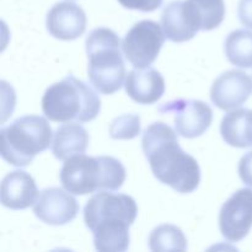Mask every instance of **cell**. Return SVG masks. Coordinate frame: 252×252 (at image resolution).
<instances>
[{"mask_svg": "<svg viewBox=\"0 0 252 252\" xmlns=\"http://www.w3.org/2000/svg\"><path fill=\"white\" fill-rule=\"evenodd\" d=\"M142 148L154 176L180 193H191L201 182L197 160L181 149L177 134L162 122L150 125L143 133Z\"/></svg>", "mask_w": 252, "mask_h": 252, "instance_id": "cell-1", "label": "cell"}, {"mask_svg": "<svg viewBox=\"0 0 252 252\" xmlns=\"http://www.w3.org/2000/svg\"><path fill=\"white\" fill-rule=\"evenodd\" d=\"M138 208L128 194L100 191L84 208V220L94 235L96 250L123 252L129 246V226L137 218Z\"/></svg>", "mask_w": 252, "mask_h": 252, "instance_id": "cell-2", "label": "cell"}, {"mask_svg": "<svg viewBox=\"0 0 252 252\" xmlns=\"http://www.w3.org/2000/svg\"><path fill=\"white\" fill-rule=\"evenodd\" d=\"M126 181V169L112 157L78 154L65 160L61 182L69 193L84 196L96 191H117Z\"/></svg>", "mask_w": 252, "mask_h": 252, "instance_id": "cell-3", "label": "cell"}, {"mask_svg": "<svg viewBox=\"0 0 252 252\" xmlns=\"http://www.w3.org/2000/svg\"><path fill=\"white\" fill-rule=\"evenodd\" d=\"M42 110L53 122H90L101 111L100 96L74 75L49 86L42 97Z\"/></svg>", "mask_w": 252, "mask_h": 252, "instance_id": "cell-4", "label": "cell"}, {"mask_svg": "<svg viewBox=\"0 0 252 252\" xmlns=\"http://www.w3.org/2000/svg\"><path fill=\"white\" fill-rule=\"evenodd\" d=\"M89 80L101 94L111 95L123 86L126 66L120 37L110 29L100 27L86 38Z\"/></svg>", "mask_w": 252, "mask_h": 252, "instance_id": "cell-5", "label": "cell"}, {"mask_svg": "<svg viewBox=\"0 0 252 252\" xmlns=\"http://www.w3.org/2000/svg\"><path fill=\"white\" fill-rule=\"evenodd\" d=\"M52 135L51 126L44 117L29 115L17 118L0 130L2 159L14 166H27L37 154L48 149Z\"/></svg>", "mask_w": 252, "mask_h": 252, "instance_id": "cell-6", "label": "cell"}, {"mask_svg": "<svg viewBox=\"0 0 252 252\" xmlns=\"http://www.w3.org/2000/svg\"><path fill=\"white\" fill-rule=\"evenodd\" d=\"M165 38L164 30L158 22L143 20L127 32L122 42V51L134 68H148L159 56Z\"/></svg>", "mask_w": 252, "mask_h": 252, "instance_id": "cell-7", "label": "cell"}, {"mask_svg": "<svg viewBox=\"0 0 252 252\" xmlns=\"http://www.w3.org/2000/svg\"><path fill=\"white\" fill-rule=\"evenodd\" d=\"M252 228V189L236 191L219 213V229L226 240L238 243L248 236Z\"/></svg>", "mask_w": 252, "mask_h": 252, "instance_id": "cell-8", "label": "cell"}, {"mask_svg": "<svg viewBox=\"0 0 252 252\" xmlns=\"http://www.w3.org/2000/svg\"><path fill=\"white\" fill-rule=\"evenodd\" d=\"M160 112L175 113V128L177 134L185 138L201 137L212 125L213 111L206 102L199 100L177 98L164 103Z\"/></svg>", "mask_w": 252, "mask_h": 252, "instance_id": "cell-9", "label": "cell"}, {"mask_svg": "<svg viewBox=\"0 0 252 252\" xmlns=\"http://www.w3.org/2000/svg\"><path fill=\"white\" fill-rule=\"evenodd\" d=\"M33 213L48 225H65L76 218L79 203L68 191L52 187L39 192Z\"/></svg>", "mask_w": 252, "mask_h": 252, "instance_id": "cell-10", "label": "cell"}, {"mask_svg": "<svg viewBox=\"0 0 252 252\" xmlns=\"http://www.w3.org/2000/svg\"><path fill=\"white\" fill-rule=\"evenodd\" d=\"M252 91V79L241 70H228L214 80L211 98L223 111L240 107L249 100Z\"/></svg>", "mask_w": 252, "mask_h": 252, "instance_id": "cell-11", "label": "cell"}, {"mask_svg": "<svg viewBox=\"0 0 252 252\" xmlns=\"http://www.w3.org/2000/svg\"><path fill=\"white\" fill-rule=\"evenodd\" d=\"M161 27L167 39L181 43L192 39L201 31V21L189 0H176L162 10Z\"/></svg>", "mask_w": 252, "mask_h": 252, "instance_id": "cell-12", "label": "cell"}, {"mask_svg": "<svg viewBox=\"0 0 252 252\" xmlns=\"http://www.w3.org/2000/svg\"><path fill=\"white\" fill-rule=\"evenodd\" d=\"M46 25L54 38L73 41L85 32V11L75 2H58L48 11Z\"/></svg>", "mask_w": 252, "mask_h": 252, "instance_id": "cell-13", "label": "cell"}, {"mask_svg": "<svg viewBox=\"0 0 252 252\" xmlns=\"http://www.w3.org/2000/svg\"><path fill=\"white\" fill-rule=\"evenodd\" d=\"M38 197L36 181L26 171L16 170L9 172L1 181L0 199L2 206L10 209L30 208L33 206Z\"/></svg>", "mask_w": 252, "mask_h": 252, "instance_id": "cell-14", "label": "cell"}, {"mask_svg": "<svg viewBox=\"0 0 252 252\" xmlns=\"http://www.w3.org/2000/svg\"><path fill=\"white\" fill-rule=\"evenodd\" d=\"M126 93L140 105L158 102L165 93V80L154 68L137 69L129 71L125 83Z\"/></svg>", "mask_w": 252, "mask_h": 252, "instance_id": "cell-15", "label": "cell"}, {"mask_svg": "<svg viewBox=\"0 0 252 252\" xmlns=\"http://www.w3.org/2000/svg\"><path fill=\"white\" fill-rule=\"evenodd\" d=\"M89 134L79 123L66 122L54 133L52 152L58 160H68L78 154H84L88 149Z\"/></svg>", "mask_w": 252, "mask_h": 252, "instance_id": "cell-16", "label": "cell"}, {"mask_svg": "<svg viewBox=\"0 0 252 252\" xmlns=\"http://www.w3.org/2000/svg\"><path fill=\"white\" fill-rule=\"evenodd\" d=\"M220 134L230 147H252V110L238 108L224 116Z\"/></svg>", "mask_w": 252, "mask_h": 252, "instance_id": "cell-17", "label": "cell"}, {"mask_svg": "<svg viewBox=\"0 0 252 252\" xmlns=\"http://www.w3.org/2000/svg\"><path fill=\"white\" fill-rule=\"evenodd\" d=\"M228 61L239 68H252V32L248 30L233 31L224 44Z\"/></svg>", "mask_w": 252, "mask_h": 252, "instance_id": "cell-18", "label": "cell"}, {"mask_svg": "<svg viewBox=\"0 0 252 252\" xmlns=\"http://www.w3.org/2000/svg\"><path fill=\"white\" fill-rule=\"evenodd\" d=\"M149 249L152 251H186V236L177 226L162 224L150 233Z\"/></svg>", "mask_w": 252, "mask_h": 252, "instance_id": "cell-19", "label": "cell"}, {"mask_svg": "<svg viewBox=\"0 0 252 252\" xmlns=\"http://www.w3.org/2000/svg\"><path fill=\"white\" fill-rule=\"evenodd\" d=\"M201 21L202 31L217 29L225 17L224 0H189Z\"/></svg>", "mask_w": 252, "mask_h": 252, "instance_id": "cell-20", "label": "cell"}, {"mask_svg": "<svg viewBox=\"0 0 252 252\" xmlns=\"http://www.w3.org/2000/svg\"><path fill=\"white\" fill-rule=\"evenodd\" d=\"M140 134V117L137 115H122L111 123L112 139H133Z\"/></svg>", "mask_w": 252, "mask_h": 252, "instance_id": "cell-21", "label": "cell"}, {"mask_svg": "<svg viewBox=\"0 0 252 252\" xmlns=\"http://www.w3.org/2000/svg\"><path fill=\"white\" fill-rule=\"evenodd\" d=\"M164 0H118L122 6L130 10H139V11L150 12L159 9Z\"/></svg>", "mask_w": 252, "mask_h": 252, "instance_id": "cell-22", "label": "cell"}, {"mask_svg": "<svg viewBox=\"0 0 252 252\" xmlns=\"http://www.w3.org/2000/svg\"><path fill=\"white\" fill-rule=\"evenodd\" d=\"M239 176L246 186L252 187V152L244 155L239 162Z\"/></svg>", "mask_w": 252, "mask_h": 252, "instance_id": "cell-23", "label": "cell"}, {"mask_svg": "<svg viewBox=\"0 0 252 252\" xmlns=\"http://www.w3.org/2000/svg\"><path fill=\"white\" fill-rule=\"evenodd\" d=\"M238 16L244 26L252 29V0H240L239 1Z\"/></svg>", "mask_w": 252, "mask_h": 252, "instance_id": "cell-24", "label": "cell"}]
</instances>
